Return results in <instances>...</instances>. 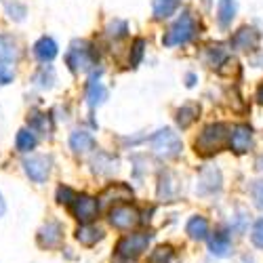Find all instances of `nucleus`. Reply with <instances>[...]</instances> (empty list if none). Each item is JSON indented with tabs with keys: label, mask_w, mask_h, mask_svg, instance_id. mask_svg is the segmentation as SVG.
Segmentation results:
<instances>
[{
	"label": "nucleus",
	"mask_w": 263,
	"mask_h": 263,
	"mask_svg": "<svg viewBox=\"0 0 263 263\" xmlns=\"http://www.w3.org/2000/svg\"><path fill=\"white\" fill-rule=\"evenodd\" d=\"M63 242V226L59 221H47L38 230V245L42 249H57Z\"/></svg>",
	"instance_id": "nucleus-10"
},
{
	"label": "nucleus",
	"mask_w": 263,
	"mask_h": 263,
	"mask_svg": "<svg viewBox=\"0 0 263 263\" xmlns=\"http://www.w3.org/2000/svg\"><path fill=\"white\" fill-rule=\"evenodd\" d=\"M19 55H21L19 42L13 36H7V34L0 36V61L11 63V61H17Z\"/></svg>",
	"instance_id": "nucleus-16"
},
{
	"label": "nucleus",
	"mask_w": 263,
	"mask_h": 263,
	"mask_svg": "<svg viewBox=\"0 0 263 263\" xmlns=\"http://www.w3.org/2000/svg\"><path fill=\"white\" fill-rule=\"evenodd\" d=\"M228 145L234 154H247V152L253 147V128L249 124H236L230 130Z\"/></svg>",
	"instance_id": "nucleus-8"
},
{
	"label": "nucleus",
	"mask_w": 263,
	"mask_h": 263,
	"mask_svg": "<svg viewBox=\"0 0 263 263\" xmlns=\"http://www.w3.org/2000/svg\"><path fill=\"white\" fill-rule=\"evenodd\" d=\"M101 238H103V232H101L99 228L91 226V223L80 226V228L76 230V240H78L80 245H84V247H95Z\"/></svg>",
	"instance_id": "nucleus-22"
},
{
	"label": "nucleus",
	"mask_w": 263,
	"mask_h": 263,
	"mask_svg": "<svg viewBox=\"0 0 263 263\" xmlns=\"http://www.w3.org/2000/svg\"><path fill=\"white\" fill-rule=\"evenodd\" d=\"M221 190V173L217 168H204L198 177V185H196V192L198 194H215Z\"/></svg>",
	"instance_id": "nucleus-12"
},
{
	"label": "nucleus",
	"mask_w": 263,
	"mask_h": 263,
	"mask_svg": "<svg viewBox=\"0 0 263 263\" xmlns=\"http://www.w3.org/2000/svg\"><path fill=\"white\" fill-rule=\"evenodd\" d=\"M257 101L263 105V84L259 86V89H257Z\"/></svg>",
	"instance_id": "nucleus-36"
},
{
	"label": "nucleus",
	"mask_w": 263,
	"mask_h": 263,
	"mask_svg": "<svg viewBox=\"0 0 263 263\" xmlns=\"http://www.w3.org/2000/svg\"><path fill=\"white\" fill-rule=\"evenodd\" d=\"M251 194H253V200L259 209H263V181H255L253 187H251Z\"/></svg>",
	"instance_id": "nucleus-33"
},
{
	"label": "nucleus",
	"mask_w": 263,
	"mask_h": 263,
	"mask_svg": "<svg viewBox=\"0 0 263 263\" xmlns=\"http://www.w3.org/2000/svg\"><path fill=\"white\" fill-rule=\"evenodd\" d=\"M105 32H107V36H109V38L120 40V38H124V36H126L128 26H126V21H122V19H114V21H109V24H107Z\"/></svg>",
	"instance_id": "nucleus-28"
},
{
	"label": "nucleus",
	"mask_w": 263,
	"mask_h": 263,
	"mask_svg": "<svg viewBox=\"0 0 263 263\" xmlns=\"http://www.w3.org/2000/svg\"><path fill=\"white\" fill-rule=\"evenodd\" d=\"M7 213V202H5V198H3V194H0V217H3Z\"/></svg>",
	"instance_id": "nucleus-35"
},
{
	"label": "nucleus",
	"mask_w": 263,
	"mask_h": 263,
	"mask_svg": "<svg viewBox=\"0 0 263 263\" xmlns=\"http://www.w3.org/2000/svg\"><path fill=\"white\" fill-rule=\"evenodd\" d=\"M97 61H99V55H97L95 47L86 40H74L68 49V53H65V63H68V68L74 74L93 70L97 65Z\"/></svg>",
	"instance_id": "nucleus-2"
},
{
	"label": "nucleus",
	"mask_w": 263,
	"mask_h": 263,
	"mask_svg": "<svg viewBox=\"0 0 263 263\" xmlns=\"http://www.w3.org/2000/svg\"><path fill=\"white\" fill-rule=\"evenodd\" d=\"M147 263H177V257L171 247H158L147 257Z\"/></svg>",
	"instance_id": "nucleus-26"
},
{
	"label": "nucleus",
	"mask_w": 263,
	"mask_h": 263,
	"mask_svg": "<svg viewBox=\"0 0 263 263\" xmlns=\"http://www.w3.org/2000/svg\"><path fill=\"white\" fill-rule=\"evenodd\" d=\"M228 137H230V128L223 122H213L206 124L202 128V133L196 139L194 147H196V154L200 156H213L217 152H221L228 145Z\"/></svg>",
	"instance_id": "nucleus-1"
},
{
	"label": "nucleus",
	"mask_w": 263,
	"mask_h": 263,
	"mask_svg": "<svg viewBox=\"0 0 263 263\" xmlns=\"http://www.w3.org/2000/svg\"><path fill=\"white\" fill-rule=\"evenodd\" d=\"M185 232L192 240H206L209 238V221L200 215H194V217H190Z\"/></svg>",
	"instance_id": "nucleus-20"
},
{
	"label": "nucleus",
	"mask_w": 263,
	"mask_h": 263,
	"mask_svg": "<svg viewBox=\"0 0 263 263\" xmlns=\"http://www.w3.org/2000/svg\"><path fill=\"white\" fill-rule=\"evenodd\" d=\"M130 200L133 198V190H130L128 185L124 183H112V185H107L103 190V194L99 196V200L101 202H107V200Z\"/></svg>",
	"instance_id": "nucleus-21"
},
{
	"label": "nucleus",
	"mask_w": 263,
	"mask_h": 263,
	"mask_svg": "<svg viewBox=\"0 0 263 263\" xmlns=\"http://www.w3.org/2000/svg\"><path fill=\"white\" fill-rule=\"evenodd\" d=\"M149 240H152V234L149 232H137V234H128L124 236L118 247H116V253L118 257L122 259H137L149 245Z\"/></svg>",
	"instance_id": "nucleus-5"
},
{
	"label": "nucleus",
	"mask_w": 263,
	"mask_h": 263,
	"mask_svg": "<svg viewBox=\"0 0 263 263\" xmlns=\"http://www.w3.org/2000/svg\"><path fill=\"white\" fill-rule=\"evenodd\" d=\"M209 249L215 257H230L232 255V240L226 232H215L209 236Z\"/></svg>",
	"instance_id": "nucleus-14"
},
{
	"label": "nucleus",
	"mask_w": 263,
	"mask_h": 263,
	"mask_svg": "<svg viewBox=\"0 0 263 263\" xmlns=\"http://www.w3.org/2000/svg\"><path fill=\"white\" fill-rule=\"evenodd\" d=\"M30 126H32L34 130H40V133H45V135H51V130H53V122H51V116H49V114H32Z\"/></svg>",
	"instance_id": "nucleus-27"
},
{
	"label": "nucleus",
	"mask_w": 263,
	"mask_h": 263,
	"mask_svg": "<svg viewBox=\"0 0 263 263\" xmlns=\"http://www.w3.org/2000/svg\"><path fill=\"white\" fill-rule=\"evenodd\" d=\"M99 76H101V70L91 76L89 86H86V103H89L91 107H97L107 99V89L99 82Z\"/></svg>",
	"instance_id": "nucleus-13"
},
{
	"label": "nucleus",
	"mask_w": 263,
	"mask_h": 263,
	"mask_svg": "<svg viewBox=\"0 0 263 263\" xmlns=\"http://www.w3.org/2000/svg\"><path fill=\"white\" fill-rule=\"evenodd\" d=\"M194 82H196V76L194 74H187V86H194Z\"/></svg>",
	"instance_id": "nucleus-37"
},
{
	"label": "nucleus",
	"mask_w": 263,
	"mask_h": 263,
	"mask_svg": "<svg viewBox=\"0 0 263 263\" xmlns=\"http://www.w3.org/2000/svg\"><path fill=\"white\" fill-rule=\"evenodd\" d=\"M70 206H72L74 217L82 226L95 221L97 215H99V202H97V198H93L89 194H76V198Z\"/></svg>",
	"instance_id": "nucleus-6"
},
{
	"label": "nucleus",
	"mask_w": 263,
	"mask_h": 263,
	"mask_svg": "<svg viewBox=\"0 0 263 263\" xmlns=\"http://www.w3.org/2000/svg\"><path fill=\"white\" fill-rule=\"evenodd\" d=\"M143 53H145V40L143 38H137L133 42V47H130V57H128V63L130 68H137L143 59Z\"/></svg>",
	"instance_id": "nucleus-29"
},
{
	"label": "nucleus",
	"mask_w": 263,
	"mask_h": 263,
	"mask_svg": "<svg viewBox=\"0 0 263 263\" xmlns=\"http://www.w3.org/2000/svg\"><path fill=\"white\" fill-rule=\"evenodd\" d=\"M51 164H53V160L49 156H30V158L24 160V171H26V175L32 181L42 183V181H47V177H49Z\"/></svg>",
	"instance_id": "nucleus-9"
},
{
	"label": "nucleus",
	"mask_w": 263,
	"mask_h": 263,
	"mask_svg": "<svg viewBox=\"0 0 263 263\" xmlns=\"http://www.w3.org/2000/svg\"><path fill=\"white\" fill-rule=\"evenodd\" d=\"M179 3L177 0H152V11H154L156 19H166L177 11Z\"/></svg>",
	"instance_id": "nucleus-24"
},
{
	"label": "nucleus",
	"mask_w": 263,
	"mask_h": 263,
	"mask_svg": "<svg viewBox=\"0 0 263 263\" xmlns=\"http://www.w3.org/2000/svg\"><path fill=\"white\" fill-rule=\"evenodd\" d=\"M251 240H253V245H255L257 249H263V219H259V221L253 226Z\"/></svg>",
	"instance_id": "nucleus-32"
},
{
	"label": "nucleus",
	"mask_w": 263,
	"mask_h": 263,
	"mask_svg": "<svg viewBox=\"0 0 263 263\" xmlns=\"http://www.w3.org/2000/svg\"><path fill=\"white\" fill-rule=\"evenodd\" d=\"M34 55L40 59V61H53L57 57V42L49 36H42L36 45H34Z\"/></svg>",
	"instance_id": "nucleus-19"
},
{
	"label": "nucleus",
	"mask_w": 263,
	"mask_h": 263,
	"mask_svg": "<svg viewBox=\"0 0 263 263\" xmlns=\"http://www.w3.org/2000/svg\"><path fill=\"white\" fill-rule=\"evenodd\" d=\"M257 168H259V171H263V154H261V156H259V160H257Z\"/></svg>",
	"instance_id": "nucleus-38"
},
{
	"label": "nucleus",
	"mask_w": 263,
	"mask_h": 263,
	"mask_svg": "<svg viewBox=\"0 0 263 263\" xmlns=\"http://www.w3.org/2000/svg\"><path fill=\"white\" fill-rule=\"evenodd\" d=\"M149 143H152L154 154L164 158V160L177 158L181 154V149H183V143H181L179 135L173 133V128H160L156 135L149 137Z\"/></svg>",
	"instance_id": "nucleus-4"
},
{
	"label": "nucleus",
	"mask_w": 263,
	"mask_h": 263,
	"mask_svg": "<svg viewBox=\"0 0 263 263\" xmlns=\"http://www.w3.org/2000/svg\"><path fill=\"white\" fill-rule=\"evenodd\" d=\"M15 145H17V149L21 152V154H26V152H32V149L36 147V137H34V133H32V130H28V128H21L19 133H17V137H15Z\"/></svg>",
	"instance_id": "nucleus-25"
},
{
	"label": "nucleus",
	"mask_w": 263,
	"mask_h": 263,
	"mask_svg": "<svg viewBox=\"0 0 263 263\" xmlns=\"http://www.w3.org/2000/svg\"><path fill=\"white\" fill-rule=\"evenodd\" d=\"M70 147L74 154H84V152L95 147V139L91 133H86V130H74L70 135Z\"/></svg>",
	"instance_id": "nucleus-18"
},
{
	"label": "nucleus",
	"mask_w": 263,
	"mask_h": 263,
	"mask_svg": "<svg viewBox=\"0 0 263 263\" xmlns=\"http://www.w3.org/2000/svg\"><path fill=\"white\" fill-rule=\"evenodd\" d=\"M139 221H141L139 211L128 202H122V204H116V206L109 209V223H112L116 230H130Z\"/></svg>",
	"instance_id": "nucleus-7"
},
{
	"label": "nucleus",
	"mask_w": 263,
	"mask_h": 263,
	"mask_svg": "<svg viewBox=\"0 0 263 263\" xmlns=\"http://www.w3.org/2000/svg\"><path fill=\"white\" fill-rule=\"evenodd\" d=\"M200 114V107L198 105H181L177 109V124L179 128H187L196 122V118H198Z\"/></svg>",
	"instance_id": "nucleus-23"
},
{
	"label": "nucleus",
	"mask_w": 263,
	"mask_h": 263,
	"mask_svg": "<svg viewBox=\"0 0 263 263\" xmlns=\"http://www.w3.org/2000/svg\"><path fill=\"white\" fill-rule=\"evenodd\" d=\"M196 34H198V26H196L194 17L185 11V13H181V17L168 28V32L164 34L162 42H164V47H177V45H185V42H190Z\"/></svg>",
	"instance_id": "nucleus-3"
},
{
	"label": "nucleus",
	"mask_w": 263,
	"mask_h": 263,
	"mask_svg": "<svg viewBox=\"0 0 263 263\" xmlns=\"http://www.w3.org/2000/svg\"><path fill=\"white\" fill-rule=\"evenodd\" d=\"M236 11H238L236 0H219V5H217V21H219V26H221L223 30H228L232 26V21L236 17Z\"/></svg>",
	"instance_id": "nucleus-17"
},
{
	"label": "nucleus",
	"mask_w": 263,
	"mask_h": 263,
	"mask_svg": "<svg viewBox=\"0 0 263 263\" xmlns=\"http://www.w3.org/2000/svg\"><path fill=\"white\" fill-rule=\"evenodd\" d=\"M257 45H259V32L249 26L240 28L230 40V47L236 51H253V49H257Z\"/></svg>",
	"instance_id": "nucleus-11"
},
{
	"label": "nucleus",
	"mask_w": 263,
	"mask_h": 263,
	"mask_svg": "<svg viewBox=\"0 0 263 263\" xmlns=\"http://www.w3.org/2000/svg\"><path fill=\"white\" fill-rule=\"evenodd\" d=\"M11 80H13V74L7 72L5 68H0V84H9Z\"/></svg>",
	"instance_id": "nucleus-34"
},
{
	"label": "nucleus",
	"mask_w": 263,
	"mask_h": 263,
	"mask_svg": "<svg viewBox=\"0 0 263 263\" xmlns=\"http://www.w3.org/2000/svg\"><path fill=\"white\" fill-rule=\"evenodd\" d=\"M179 194V183H177V177L173 173H162L160 175V185H158V198L171 202L177 198Z\"/></svg>",
	"instance_id": "nucleus-15"
},
{
	"label": "nucleus",
	"mask_w": 263,
	"mask_h": 263,
	"mask_svg": "<svg viewBox=\"0 0 263 263\" xmlns=\"http://www.w3.org/2000/svg\"><path fill=\"white\" fill-rule=\"evenodd\" d=\"M74 198H76V192L72 190V187H68V185H59L57 187V202L59 204H72L74 202Z\"/></svg>",
	"instance_id": "nucleus-31"
},
{
	"label": "nucleus",
	"mask_w": 263,
	"mask_h": 263,
	"mask_svg": "<svg viewBox=\"0 0 263 263\" xmlns=\"http://www.w3.org/2000/svg\"><path fill=\"white\" fill-rule=\"evenodd\" d=\"M209 57H211V63L219 68V65L228 59V53L221 45H213V47H209Z\"/></svg>",
	"instance_id": "nucleus-30"
}]
</instances>
